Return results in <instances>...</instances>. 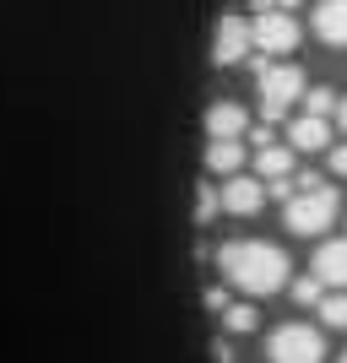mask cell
<instances>
[{"label": "cell", "instance_id": "obj_5", "mask_svg": "<svg viewBox=\"0 0 347 363\" xmlns=\"http://www.w3.org/2000/svg\"><path fill=\"white\" fill-rule=\"evenodd\" d=\"M250 28H255L260 60H287V55L299 49V22H293V11H260Z\"/></svg>", "mask_w": 347, "mask_h": 363}, {"label": "cell", "instance_id": "obj_9", "mask_svg": "<svg viewBox=\"0 0 347 363\" xmlns=\"http://www.w3.org/2000/svg\"><path fill=\"white\" fill-rule=\"evenodd\" d=\"M309 272L326 282V288H347V239H326L309 260Z\"/></svg>", "mask_w": 347, "mask_h": 363}, {"label": "cell", "instance_id": "obj_1", "mask_svg": "<svg viewBox=\"0 0 347 363\" xmlns=\"http://www.w3.org/2000/svg\"><path fill=\"white\" fill-rule=\"evenodd\" d=\"M217 272L233 293H250V298H266V293H282L293 282L287 272V255L266 239H233L217 250Z\"/></svg>", "mask_w": 347, "mask_h": 363}, {"label": "cell", "instance_id": "obj_15", "mask_svg": "<svg viewBox=\"0 0 347 363\" xmlns=\"http://www.w3.org/2000/svg\"><path fill=\"white\" fill-rule=\"evenodd\" d=\"M315 309H320V325H331V331H342V325H347V293H326Z\"/></svg>", "mask_w": 347, "mask_h": 363}, {"label": "cell", "instance_id": "obj_17", "mask_svg": "<svg viewBox=\"0 0 347 363\" xmlns=\"http://www.w3.org/2000/svg\"><path fill=\"white\" fill-rule=\"evenodd\" d=\"M217 212H223V190H217V184H201L196 190V223H211Z\"/></svg>", "mask_w": 347, "mask_h": 363}, {"label": "cell", "instance_id": "obj_7", "mask_svg": "<svg viewBox=\"0 0 347 363\" xmlns=\"http://www.w3.org/2000/svg\"><path fill=\"white\" fill-rule=\"evenodd\" d=\"M260 206H266V184L250 179V174H233V179H223V212L233 217H255Z\"/></svg>", "mask_w": 347, "mask_h": 363}, {"label": "cell", "instance_id": "obj_11", "mask_svg": "<svg viewBox=\"0 0 347 363\" xmlns=\"http://www.w3.org/2000/svg\"><path fill=\"white\" fill-rule=\"evenodd\" d=\"M326 141H331V125L320 120V114H299V120L287 125V147L293 152H326Z\"/></svg>", "mask_w": 347, "mask_h": 363}, {"label": "cell", "instance_id": "obj_8", "mask_svg": "<svg viewBox=\"0 0 347 363\" xmlns=\"http://www.w3.org/2000/svg\"><path fill=\"white\" fill-rule=\"evenodd\" d=\"M206 136H211V141H244V136H250V114H244L233 98L211 104V108H206Z\"/></svg>", "mask_w": 347, "mask_h": 363}, {"label": "cell", "instance_id": "obj_12", "mask_svg": "<svg viewBox=\"0 0 347 363\" xmlns=\"http://www.w3.org/2000/svg\"><path fill=\"white\" fill-rule=\"evenodd\" d=\"M255 168H260V179H272V184H282V179H293V147H260L255 152Z\"/></svg>", "mask_w": 347, "mask_h": 363}, {"label": "cell", "instance_id": "obj_16", "mask_svg": "<svg viewBox=\"0 0 347 363\" xmlns=\"http://www.w3.org/2000/svg\"><path fill=\"white\" fill-rule=\"evenodd\" d=\"M336 108H342V104H336V92H331V87H309V92H304V114H320V120H331Z\"/></svg>", "mask_w": 347, "mask_h": 363}, {"label": "cell", "instance_id": "obj_21", "mask_svg": "<svg viewBox=\"0 0 347 363\" xmlns=\"http://www.w3.org/2000/svg\"><path fill=\"white\" fill-rule=\"evenodd\" d=\"M342 363H347V352H342Z\"/></svg>", "mask_w": 347, "mask_h": 363}, {"label": "cell", "instance_id": "obj_4", "mask_svg": "<svg viewBox=\"0 0 347 363\" xmlns=\"http://www.w3.org/2000/svg\"><path fill=\"white\" fill-rule=\"evenodd\" d=\"M326 358V336L315 325H277L266 336V363H320Z\"/></svg>", "mask_w": 347, "mask_h": 363}, {"label": "cell", "instance_id": "obj_14", "mask_svg": "<svg viewBox=\"0 0 347 363\" xmlns=\"http://www.w3.org/2000/svg\"><path fill=\"white\" fill-rule=\"evenodd\" d=\"M260 315H255V303H228L223 309V331L228 336H244V331H255Z\"/></svg>", "mask_w": 347, "mask_h": 363}, {"label": "cell", "instance_id": "obj_13", "mask_svg": "<svg viewBox=\"0 0 347 363\" xmlns=\"http://www.w3.org/2000/svg\"><path fill=\"white\" fill-rule=\"evenodd\" d=\"M206 168L223 174V179H233V174L244 168V141H211L206 147Z\"/></svg>", "mask_w": 347, "mask_h": 363}, {"label": "cell", "instance_id": "obj_19", "mask_svg": "<svg viewBox=\"0 0 347 363\" xmlns=\"http://www.w3.org/2000/svg\"><path fill=\"white\" fill-rule=\"evenodd\" d=\"M331 174H342V179H347V147H331Z\"/></svg>", "mask_w": 347, "mask_h": 363}, {"label": "cell", "instance_id": "obj_6", "mask_svg": "<svg viewBox=\"0 0 347 363\" xmlns=\"http://www.w3.org/2000/svg\"><path fill=\"white\" fill-rule=\"evenodd\" d=\"M250 49H255V28H250L244 16H223V22H217V38H211V65H239Z\"/></svg>", "mask_w": 347, "mask_h": 363}, {"label": "cell", "instance_id": "obj_10", "mask_svg": "<svg viewBox=\"0 0 347 363\" xmlns=\"http://www.w3.org/2000/svg\"><path fill=\"white\" fill-rule=\"evenodd\" d=\"M315 33H320V44L347 49V0H320L315 6Z\"/></svg>", "mask_w": 347, "mask_h": 363}, {"label": "cell", "instance_id": "obj_3", "mask_svg": "<svg viewBox=\"0 0 347 363\" xmlns=\"http://www.w3.org/2000/svg\"><path fill=\"white\" fill-rule=\"evenodd\" d=\"M282 223L293 228V233H304V239L326 233V228L336 223V190H326V184H309V190H299V196H287Z\"/></svg>", "mask_w": 347, "mask_h": 363}, {"label": "cell", "instance_id": "obj_18", "mask_svg": "<svg viewBox=\"0 0 347 363\" xmlns=\"http://www.w3.org/2000/svg\"><path fill=\"white\" fill-rule=\"evenodd\" d=\"M320 298H326V282H320L315 272H309V277H299V282H293V303H320Z\"/></svg>", "mask_w": 347, "mask_h": 363}, {"label": "cell", "instance_id": "obj_20", "mask_svg": "<svg viewBox=\"0 0 347 363\" xmlns=\"http://www.w3.org/2000/svg\"><path fill=\"white\" fill-rule=\"evenodd\" d=\"M336 120H342V130H347V98H342V108H336Z\"/></svg>", "mask_w": 347, "mask_h": 363}, {"label": "cell", "instance_id": "obj_2", "mask_svg": "<svg viewBox=\"0 0 347 363\" xmlns=\"http://www.w3.org/2000/svg\"><path fill=\"white\" fill-rule=\"evenodd\" d=\"M304 71L287 60H260V114L266 120H282L293 104H304Z\"/></svg>", "mask_w": 347, "mask_h": 363}]
</instances>
